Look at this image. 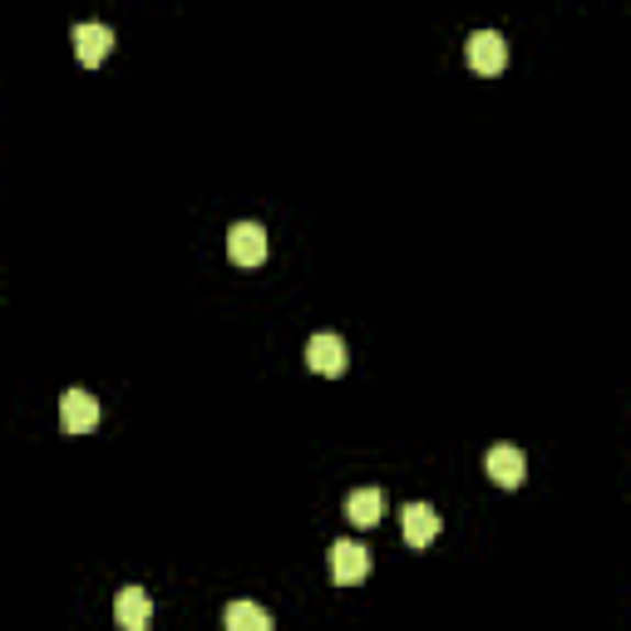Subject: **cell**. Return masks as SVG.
Wrapping results in <instances>:
<instances>
[{"label":"cell","instance_id":"8fae6325","mask_svg":"<svg viewBox=\"0 0 631 631\" xmlns=\"http://www.w3.org/2000/svg\"><path fill=\"white\" fill-rule=\"evenodd\" d=\"M222 627L228 631H272V617H267V607H257V602H228Z\"/></svg>","mask_w":631,"mask_h":631},{"label":"cell","instance_id":"7a4b0ae2","mask_svg":"<svg viewBox=\"0 0 631 631\" xmlns=\"http://www.w3.org/2000/svg\"><path fill=\"white\" fill-rule=\"evenodd\" d=\"M464 59H469V69H478V75H498L508 65V40L498 30H474L469 45H464Z\"/></svg>","mask_w":631,"mask_h":631},{"label":"cell","instance_id":"8992f818","mask_svg":"<svg viewBox=\"0 0 631 631\" xmlns=\"http://www.w3.org/2000/svg\"><path fill=\"white\" fill-rule=\"evenodd\" d=\"M400 528H405V543H410V547H430L434 538H440L444 518L434 513L430 503H405L400 508Z\"/></svg>","mask_w":631,"mask_h":631},{"label":"cell","instance_id":"277c9868","mask_svg":"<svg viewBox=\"0 0 631 631\" xmlns=\"http://www.w3.org/2000/svg\"><path fill=\"white\" fill-rule=\"evenodd\" d=\"M59 424H65V434H89L99 424V400L89 390H65L59 395Z\"/></svg>","mask_w":631,"mask_h":631},{"label":"cell","instance_id":"ba28073f","mask_svg":"<svg viewBox=\"0 0 631 631\" xmlns=\"http://www.w3.org/2000/svg\"><path fill=\"white\" fill-rule=\"evenodd\" d=\"M307 365L316 375H345V341L341 335H331V331L311 335L307 341Z\"/></svg>","mask_w":631,"mask_h":631},{"label":"cell","instance_id":"5b68a950","mask_svg":"<svg viewBox=\"0 0 631 631\" xmlns=\"http://www.w3.org/2000/svg\"><path fill=\"white\" fill-rule=\"evenodd\" d=\"M69 40H75L79 65H89V69L104 65L109 49H114V30L99 25V20H85V25H75V30H69Z\"/></svg>","mask_w":631,"mask_h":631},{"label":"cell","instance_id":"6da1fadb","mask_svg":"<svg viewBox=\"0 0 631 631\" xmlns=\"http://www.w3.org/2000/svg\"><path fill=\"white\" fill-rule=\"evenodd\" d=\"M228 257L237 262V267H262V262H267V232H262V222H232Z\"/></svg>","mask_w":631,"mask_h":631},{"label":"cell","instance_id":"3957f363","mask_svg":"<svg viewBox=\"0 0 631 631\" xmlns=\"http://www.w3.org/2000/svg\"><path fill=\"white\" fill-rule=\"evenodd\" d=\"M331 577L341 587H355L370 577V553H365L361 543H351V538H335L331 543Z\"/></svg>","mask_w":631,"mask_h":631},{"label":"cell","instance_id":"30bf717a","mask_svg":"<svg viewBox=\"0 0 631 631\" xmlns=\"http://www.w3.org/2000/svg\"><path fill=\"white\" fill-rule=\"evenodd\" d=\"M385 513V494L380 488H355V494H345V518L361 528H375Z\"/></svg>","mask_w":631,"mask_h":631},{"label":"cell","instance_id":"9c48e42d","mask_svg":"<svg viewBox=\"0 0 631 631\" xmlns=\"http://www.w3.org/2000/svg\"><path fill=\"white\" fill-rule=\"evenodd\" d=\"M114 617H119V627H124V631H144L148 622H154V602H148L144 587H119Z\"/></svg>","mask_w":631,"mask_h":631},{"label":"cell","instance_id":"52a82bcc","mask_svg":"<svg viewBox=\"0 0 631 631\" xmlns=\"http://www.w3.org/2000/svg\"><path fill=\"white\" fill-rule=\"evenodd\" d=\"M484 469L498 488H518L528 478V460H523V450H513V444H494L488 460H484Z\"/></svg>","mask_w":631,"mask_h":631}]
</instances>
